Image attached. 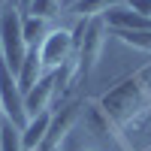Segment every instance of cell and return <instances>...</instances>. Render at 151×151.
<instances>
[{
    "instance_id": "1",
    "label": "cell",
    "mask_w": 151,
    "mask_h": 151,
    "mask_svg": "<svg viewBox=\"0 0 151 151\" xmlns=\"http://www.w3.org/2000/svg\"><path fill=\"white\" fill-rule=\"evenodd\" d=\"M97 103L106 112V118L115 124L121 130V136H124L136 121H142L151 112V64L136 70V73H130V76H124Z\"/></svg>"
},
{
    "instance_id": "2",
    "label": "cell",
    "mask_w": 151,
    "mask_h": 151,
    "mask_svg": "<svg viewBox=\"0 0 151 151\" xmlns=\"http://www.w3.org/2000/svg\"><path fill=\"white\" fill-rule=\"evenodd\" d=\"M106 21L103 18H79L73 27V45H76V85L82 79L94 73L97 60H100V52H103V42H106Z\"/></svg>"
},
{
    "instance_id": "3",
    "label": "cell",
    "mask_w": 151,
    "mask_h": 151,
    "mask_svg": "<svg viewBox=\"0 0 151 151\" xmlns=\"http://www.w3.org/2000/svg\"><path fill=\"white\" fill-rule=\"evenodd\" d=\"M27 52H30V48H27V42H24L18 0H9V6L0 12V55H3L6 67L12 70V76H18Z\"/></svg>"
},
{
    "instance_id": "4",
    "label": "cell",
    "mask_w": 151,
    "mask_h": 151,
    "mask_svg": "<svg viewBox=\"0 0 151 151\" xmlns=\"http://www.w3.org/2000/svg\"><path fill=\"white\" fill-rule=\"evenodd\" d=\"M0 106H3V115H6L9 124H15L18 130L27 127L30 118H27V109H24V94H21L12 70L6 67L3 55H0Z\"/></svg>"
},
{
    "instance_id": "5",
    "label": "cell",
    "mask_w": 151,
    "mask_h": 151,
    "mask_svg": "<svg viewBox=\"0 0 151 151\" xmlns=\"http://www.w3.org/2000/svg\"><path fill=\"white\" fill-rule=\"evenodd\" d=\"M36 52H40L42 70H48V73H55V70H60V67L73 64V58H76L73 30H67V27H55V30L42 40V45L36 48Z\"/></svg>"
},
{
    "instance_id": "6",
    "label": "cell",
    "mask_w": 151,
    "mask_h": 151,
    "mask_svg": "<svg viewBox=\"0 0 151 151\" xmlns=\"http://www.w3.org/2000/svg\"><path fill=\"white\" fill-rule=\"evenodd\" d=\"M85 112V103L82 100H73V103H64L58 112H52V124H48V133H45V142L40 145V151H55L60 148V142L70 136V130L79 124Z\"/></svg>"
},
{
    "instance_id": "7",
    "label": "cell",
    "mask_w": 151,
    "mask_h": 151,
    "mask_svg": "<svg viewBox=\"0 0 151 151\" xmlns=\"http://www.w3.org/2000/svg\"><path fill=\"white\" fill-rule=\"evenodd\" d=\"M58 97V73H45L40 85L33 88L30 94H24V109H27V118L40 115V112H48L52 100Z\"/></svg>"
},
{
    "instance_id": "8",
    "label": "cell",
    "mask_w": 151,
    "mask_h": 151,
    "mask_svg": "<svg viewBox=\"0 0 151 151\" xmlns=\"http://www.w3.org/2000/svg\"><path fill=\"white\" fill-rule=\"evenodd\" d=\"M48 124H52V112H40L27 121V127L21 130V148L24 151H40V145L45 142Z\"/></svg>"
},
{
    "instance_id": "9",
    "label": "cell",
    "mask_w": 151,
    "mask_h": 151,
    "mask_svg": "<svg viewBox=\"0 0 151 151\" xmlns=\"http://www.w3.org/2000/svg\"><path fill=\"white\" fill-rule=\"evenodd\" d=\"M42 60H40V52L36 48H30L27 52V58H24V64H21V70H18V76H15V82H18V88H21V94H30L36 85H40V79H42Z\"/></svg>"
},
{
    "instance_id": "10",
    "label": "cell",
    "mask_w": 151,
    "mask_h": 151,
    "mask_svg": "<svg viewBox=\"0 0 151 151\" xmlns=\"http://www.w3.org/2000/svg\"><path fill=\"white\" fill-rule=\"evenodd\" d=\"M121 3H127V0H73V3H67V12L76 18H103L109 9Z\"/></svg>"
},
{
    "instance_id": "11",
    "label": "cell",
    "mask_w": 151,
    "mask_h": 151,
    "mask_svg": "<svg viewBox=\"0 0 151 151\" xmlns=\"http://www.w3.org/2000/svg\"><path fill=\"white\" fill-rule=\"evenodd\" d=\"M21 30H24V42H27V48H40L42 40L52 33L45 18H40V15H24V12H21Z\"/></svg>"
},
{
    "instance_id": "12",
    "label": "cell",
    "mask_w": 151,
    "mask_h": 151,
    "mask_svg": "<svg viewBox=\"0 0 151 151\" xmlns=\"http://www.w3.org/2000/svg\"><path fill=\"white\" fill-rule=\"evenodd\" d=\"M115 40H121L124 45H133L139 52H148L151 55V30H109Z\"/></svg>"
},
{
    "instance_id": "13",
    "label": "cell",
    "mask_w": 151,
    "mask_h": 151,
    "mask_svg": "<svg viewBox=\"0 0 151 151\" xmlns=\"http://www.w3.org/2000/svg\"><path fill=\"white\" fill-rule=\"evenodd\" d=\"M60 9H64V0H30V6L24 9V15H40L45 21H52Z\"/></svg>"
},
{
    "instance_id": "14",
    "label": "cell",
    "mask_w": 151,
    "mask_h": 151,
    "mask_svg": "<svg viewBox=\"0 0 151 151\" xmlns=\"http://www.w3.org/2000/svg\"><path fill=\"white\" fill-rule=\"evenodd\" d=\"M127 6H130L133 12H139V15L151 18V0H127Z\"/></svg>"
},
{
    "instance_id": "15",
    "label": "cell",
    "mask_w": 151,
    "mask_h": 151,
    "mask_svg": "<svg viewBox=\"0 0 151 151\" xmlns=\"http://www.w3.org/2000/svg\"><path fill=\"white\" fill-rule=\"evenodd\" d=\"M27 6H30V0H18V9H21V12L27 9Z\"/></svg>"
},
{
    "instance_id": "16",
    "label": "cell",
    "mask_w": 151,
    "mask_h": 151,
    "mask_svg": "<svg viewBox=\"0 0 151 151\" xmlns=\"http://www.w3.org/2000/svg\"><path fill=\"white\" fill-rule=\"evenodd\" d=\"M6 6H9V0H0V12H3V9H6Z\"/></svg>"
},
{
    "instance_id": "17",
    "label": "cell",
    "mask_w": 151,
    "mask_h": 151,
    "mask_svg": "<svg viewBox=\"0 0 151 151\" xmlns=\"http://www.w3.org/2000/svg\"><path fill=\"white\" fill-rule=\"evenodd\" d=\"M76 151H94V148H76Z\"/></svg>"
},
{
    "instance_id": "18",
    "label": "cell",
    "mask_w": 151,
    "mask_h": 151,
    "mask_svg": "<svg viewBox=\"0 0 151 151\" xmlns=\"http://www.w3.org/2000/svg\"><path fill=\"white\" fill-rule=\"evenodd\" d=\"M70 3H73V0H70Z\"/></svg>"
}]
</instances>
